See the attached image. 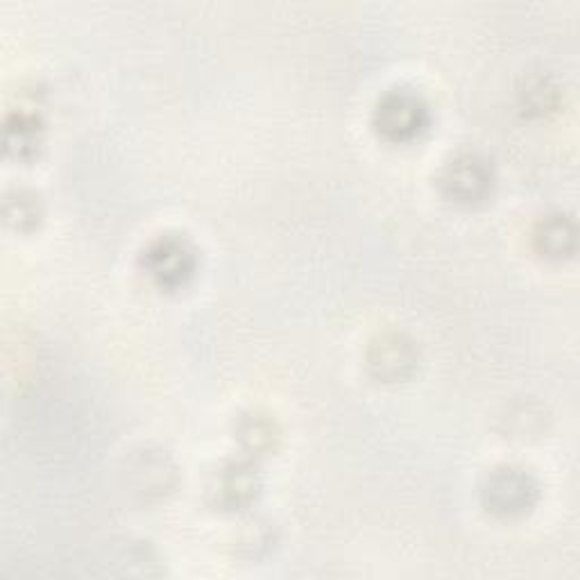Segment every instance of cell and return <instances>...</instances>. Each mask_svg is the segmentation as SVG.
<instances>
[{
  "mask_svg": "<svg viewBox=\"0 0 580 580\" xmlns=\"http://www.w3.org/2000/svg\"><path fill=\"white\" fill-rule=\"evenodd\" d=\"M535 238L540 242V250L546 252L548 257H565L573 250L576 232H573L571 221L563 216H554L540 225Z\"/></svg>",
  "mask_w": 580,
  "mask_h": 580,
  "instance_id": "52a82bcc",
  "label": "cell"
},
{
  "mask_svg": "<svg viewBox=\"0 0 580 580\" xmlns=\"http://www.w3.org/2000/svg\"><path fill=\"white\" fill-rule=\"evenodd\" d=\"M440 185L455 202H476L490 193L493 170L476 155H461L445 166Z\"/></svg>",
  "mask_w": 580,
  "mask_h": 580,
  "instance_id": "277c9868",
  "label": "cell"
},
{
  "mask_svg": "<svg viewBox=\"0 0 580 580\" xmlns=\"http://www.w3.org/2000/svg\"><path fill=\"white\" fill-rule=\"evenodd\" d=\"M5 213L10 221H16V225H23V221H35L39 216L35 198H29L21 191L16 193V198H8Z\"/></svg>",
  "mask_w": 580,
  "mask_h": 580,
  "instance_id": "9c48e42d",
  "label": "cell"
},
{
  "mask_svg": "<svg viewBox=\"0 0 580 580\" xmlns=\"http://www.w3.org/2000/svg\"><path fill=\"white\" fill-rule=\"evenodd\" d=\"M238 438L246 442L250 449L261 451V449L272 445V424L259 415H252L246 419V424H242Z\"/></svg>",
  "mask_w": 580,
  "mask_h": 580,
  "instance_id": "ba28073f",
  "label": "cell"
},
{
  "mask_svg": "<svg viewBox=\"0 0 580 580\" xmlns=\"http://www.w3.org/2000/svg\"><path fill=\"white\" fill-rule=\"evenodd\" d=\"M426 123H429V109L419 96L406 88L390 91L375 111L377 130L392 141H409L417 137Z\"/></svg>",
  "mask_w": 580,
  "mask_h": 580,
  "instance_id": "6da1fadb",
  "label": "cell"
},
{
  "mask_svg": "<svg viewBox=\"0 0 580 580\" xmlns=\"http://www.w3.org/2000/svg\"><path fill=\"white\" fill-rule=\"evenodd\" d=\"M485 504L490 506L493 512L512 517L526 512L537 495L535 481L517 467H504L497 470L485 485Z\"/></svg>",
  "mask_w": 580,
  "mask_h": 580,
  "instance_id": "7a4b0ae2",
  "label": "cell"
},
{
  "mask_svg": "<svg viewBox=\"0 0 580 580\" xmlns=\"http://www.w3.org/2000/svg\"><path fill=\"white\" fill-rule=\"evenodd\" d=\"M255 487L257 485H255V476L250 470L240 467V465H229L218 476L216 495L225 506L236 508V506L248 504L255 497Z\"/></svg>",
  "mask_w": 580,
  "mask_h": 580,
  "instance_id": "8992f818",
  "label": "cell"
},
{
  "mask_svg": "<svg viewBox=\"0 0 580 580\" xmlns=\"http://www.w3.org/2000/svg\"><path fill=\"white\" fill-rule=\"evenodd\" d=\"M370 365L383 379H400L415 365V350L400 335H383L372 347Z\"/></svg>",
  "mask_w": 580,
  "mask_h": 580,
  "instance_id": "5b68a950",
  "label": "cell"
},
{
  "mask_svg": "<svg viewBox=\"0 0 580 580\" xmlns=\"http://www.w3.org/2000/svg\"><path fill=\"white\" fill-rule=\"evenodd\" d=\"M145 268L162 286H179L196 268V255L185 238L166 236L145 252Z\"/></svg>",
  "mask_w": 580,
  "mask_h": 580,
  "instance_id": "3957f363",
  "label": "cell"
}]
</instances>
